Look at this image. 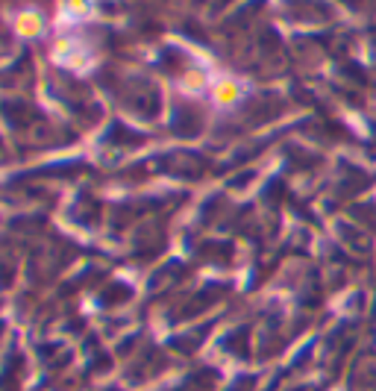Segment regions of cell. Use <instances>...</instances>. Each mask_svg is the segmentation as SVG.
I'll return each mask as SVG.
<instances>
[{"label": "cell", "instance_id": "1", "mask_svg": "<svg viewBox=\"0 0 376 391\" xmlns=\"http://www.w3.org/2000/svg\"><path fill=\"white\" fill-rule=\"evenodd\" d=\"M236 97H238L236 85H229V83H226V85H221V88H218V100H221V103H232Z\"/></svg>", "mask_w": 376, "mask_h": 391}]
</instances>
